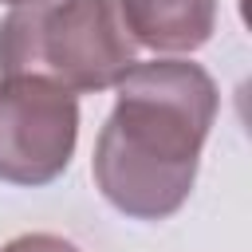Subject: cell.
I'll return each instance as SVG.
<instances>
[{
    "instance_id": "8992f818",
    "label": "cell",
    "mask_w": 252,
    "mask_h": 252,
    "mask_svg": "<svg viewBox=\"0 0 252 252\" xmlns=\"http://www.w3.org/2000/svg\"><path fill=\"white\" fill-rule=\"evenodd\" d=\"M0 4H12V8H16V4H28V0H0Z\"/></svg>"
},
{
    "instance_id": "7a4b0ae2",
    "label": "cell",
    "mask_w": 252,
    "mask_h": 252,
    "mask_svg": "<svg viewBox=\"0 0 252 252\" xmlns=\"http://www.w3.org/2000/svg\"><path fill=\"white\" fill-rule=\"evenodd\" d=\"M118 0H28L0 24V79L39 75L71 94H98L138 63Z\"/></svg>"
},
{
    "instance_id": "5b68a950",
    "label": "cell",
    "mask_w": 252,
    "mask_h": 252,
    "mask_svg": "<svg viewBox=\"0 0 252 252\" xmlns=\"http://www.w3.org/2000/svg\"><path fill=\"white\" fill-rule=\"evenodd\" d=\"M0 252H79V248L55 232H24V236H12Z\"/></svg>"
},
{
    "instance_id": "277c9868",
    "label": "cell",
    "mask_w": 252,
    "mask_h": 252,
    "mask_svg": "<svg viewBox=\"0 0 252 252\" xmlns=\"http://www.w3.org/2000/svg\"><path fill=\"white\" fill-rule=\"evenodd\" d=\"M220 0H118L134 43L150 51H197L213 39Z\"/></svg>"
},
{
    "instance_id": "3957f363",
    "label": "cell",
    "mask_w": 252,
    "mask_h": 252,
    "mask_svg": "<svg viewBox=\"0 0 252 252\" xmlns=\"http://www.w3.org/2000/svg\"><path fill=\"white\" fill-rule=\"evenodd\" d=\"M79 142V98L39 75L0 79V181L51 185Z\"/></svg>"
},
{
    "instance_id": "6da1fadb",
    "label": "cell",
    "mask_w": 252,
    "mask_h": 252,
    "mask_svg": "<svg viewBox=\"0 0 252 252\" xmlns=\"http://www.w3.org/2000/svg\"><path fill=\"white\" fill-rule=\"evenodd\" d=\"M91 173L98 193L134 220L173 217L197 181L201 146L217 122V83L201 63H134L114 87Z\"/></svg>"
}]
</instances>
